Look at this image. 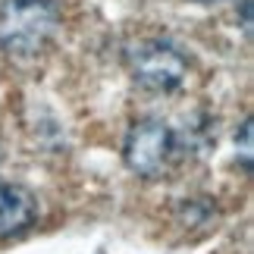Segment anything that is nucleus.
Returning <instances> with one entry per match:
<instances>
[{"label": "nucleus", "instance_id": "1", "mask_svg": "<svg viewBox=\"0 0 254 254\" xmlns=\"http://www.w3.org/2000/svg\"><path fill=\"white\" fill-rule=\"evenodd\" d=\"M60 6L54 0H3L0 3V47L9 57H35L54 41Z\"/></svg>", "mask_w": 254, "mask_h": 254}, {"label": "nucleus", "instance_id": "2", "mask_svg": "<svg viewBox=\"0 0 254 254\" xmlns=\"http://www.w3.org/2000/svg\"><path fill=\"white\" fill-rule=\"evenodd\" d=\"M126 66L132 79L148 91H176L185 75H189V60L173 41L163 38H138L126 47Z\"/></svg>", "mask_w": 254, "mask_h": 254}, {"label": "nucleus", "instance_id": "5", "mask_svg": "<svg viewBox=\"0 0 254 254\" xmlns=\"http://www.w3.org/2000/svg\"><path fill=\"white\" fill-rule=\"evenodd\" d=\"M242 163L245 170H251V120L242 123Z\"/></svg>", "mask_w": 254, "mask_h": 254}, {"label": "nucleus", "instance_id": "3", "mask_svg": "<svg viewBox=\"0 0 254 254\" xmlns=\"http://www.w3.org/2000/svg\"><path fill=\"white\" fill-rule=\"evenodd\" d=\"M176 154V132L160 120H138L126 135L123 144V160L135 176L154 179L163 176Z\"/></svg>", "mask_w": 254, "mask_h": 254}, {"label": "nucleus", "instance_id": "4", "mask_svg": "<svg viewBox=\"0 0 254 254\" xmlns=\"http://www.w3.org/2000/svg\"><path fill=\"white\" fill-rule=\"evenodd\" d=\"M35 217H38L35 194L28 189H22V185L0 179V239L28 229L35 223Z\"/></svg>", "mask_w": 254, "mask_h": 254}]
</instances>
